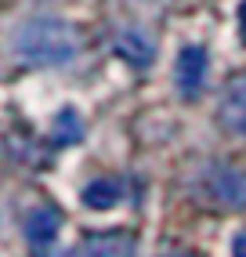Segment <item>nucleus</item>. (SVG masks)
<instances>
[{
    "instance_id": "nucleus-5",
    "label": "nucleus",
    "mask_w": 246,
    "mask_h": 257,
    "mask_svg": "<svg viewBox=\"0 0 246 257\" xmlns=\"http://www.w3.org/2000/svg\"><path fill=\"white\" fill-rule=\"evenodd\" d=\"M217 116H221V123L228 131L246 134V73L228 83V91H224L221 105H217Z\"/></svg>"
},
{
    "instance_id": "nucleus-9",
    "label": "nucleus",
    "mask_w": 246,
    "mask_h": 257,
    "mask_svg": "<svg viewBox=\"0 0 246 257\" xmlns=\"http://www.w3.org/2000/svg\"><path fill=\"white\" fill-rule=\"evenodd\" d=\"M80 138H83V123H80L76 109H62L58 119H55V127H51V142L55 145H73Z\"/></svg>"
},
{
    "instance_id": "nucleus-6",
    "label": "nucleus",
    "mask_w": 246,
    "mask_h": 257,
    "mask_svg": "<svg viewBox=\"0 0 246 257\" xmlns=\"http://www.w3.org/2000/svg\"><path fill=\"white\" fill-rule=\"evenodd\" d=\"M112 51L127 65H138V69L156 58V44L149 40V33H142V29H123L116 37V44H112Z\"/></svg>"
},
{
    "instance_id": "nucleus-8",
    "label": "nucleus",
    "mask_w": 246,
    "mask_h": 257,
    "mask_svg": "<svg viewBox=\"0 0 246 257\" xmlns=\"http://www.w3.org/2000/svg\"><path fill=\"white\" fill-rule=\"evenodd\" d=\"M123 185L116 178H94L91 185L83 188V207L91 210H112V203H119Z\"/></svg>"
},
{
    "instance_id": "nucleus-10",
    "label": "nucleus",
    "mask_w": 246,
    "mask_h": 257,
    "mask_svg": "<svg viewBox=\"0 0 246 257\" xmlns=\"http://www.w3.org/2000/svg\"><path fill=\"white\" fill-rule=\"evenodd\" d=\"M232 257H246V232H239L232 239Z\"/></svg>"
},
{
    "instance_id": "nucleus-2",
    "label": "nucleus",
    "mask_w": 246,
    "mask_h": 257,
    "mask_svg": "<svg viewBox=\"0 0 246 257\" xmlns=\"http://www.w3.org/2000/svg\"><path fill=\"white\" fill-rule=\"evenodd\" d=\"M203 196L214 207H246V170L210 167L203 174Z\"/></svg>"
},
{
    "instance_id": "nucleus-12",
    "label": "nucleus",
    "mask_w": 246,
    "mask_h": 257,
    "mask_svg": "<svg viewBox=\"0 0 246 257\" xmlns=\"http://www.w3.org/2000/svg\"><path fill=\"white\" fill-rule=\"evenodd\" d=\"M185 257H196V253H185Z\"/></svg>"
},
{
    "instance_id": "nucleus-11",
    "label": "nucleus",
    "mask_w": 246,
    "mask_h": 257,
    "mask_svg": "<svg viewBox=\"0 0 246 257\" xmlns=\"http://www.w3.org/2000/svg\"><path fill=\"white\" fill-rule=\"evenodd\" d=\"M239 26H242V33H246V0H242V8H239Z\"/></svg>"
},
{
    "instance_id": "nucleus-3",
    "label": "nucleus",
    "mask_w": 246,
    "mask_h": 257,
    "mask_svg": "<svg viewBox=\"0 0 246 257\" xmlns=\"http://www.w3.org/2000/svg\"><path fill=\"white\" fill-rule=\"evenodd\" d=\"M174 83H178V94L181 98H196L206 83V51L188 44L181 47L178 55V65H174Z\"/></svg>"
},
{
    "instance_id": "nucleus-4",
    "label": "nucleus",
    "mask_w": 246,
    "mask_h": 257,
    "mask_svg": "<svg viewBox=\"0 0 246 257\" xmlns=\"http://www.w3.org/2000/svg\"><path fill=\"white\" fill-rule=\"evenodd\" d=\"M58 228H62V214L55 207H37L29 217H26V243L33 246V253L44 257L58 239Z\"/></svg>"
},
{
    "instance_id": "nucleus-1",
    "label": "nucleus",
    "mask_w": 246,
    "mask_h": 257,
    "mask_svg": "<svg viewBox=\"0 0 246 257\" xmlns=\"http://www.w3.org/2000/svg\"><path fill=\"white\" fill-rule=\"evenodd\" d=\"M76 29L65 19H51V15L26 19L11 33V55L26 65H62L76 55Z\"/></svg>"
},
{
    "instance_id": "nucleus-7",
    "label": "nucleus",
    "mask_w": 246,
    "mask_h": 257,
    "mask_svg": "<svg viewBox=\"0 0 246 257\" xmlns=\"http://www.w3.org/2000/svg\"><path fill=\"white\" fill-rule=\"evenodd\" d=\"M76 257H134V239L127 232H98L76 250Z\"/></svg>"
}]
</instances>
